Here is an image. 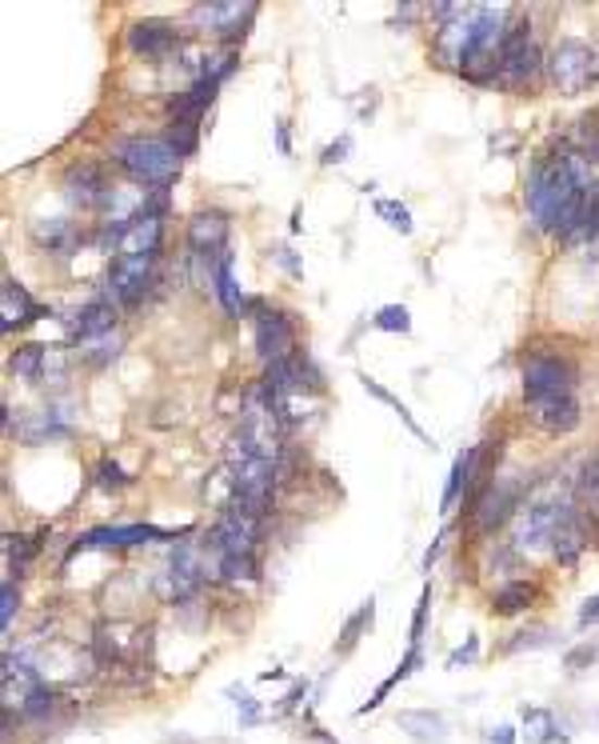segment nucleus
I'll list each match as a JSON object with an SVG mask.
<instances>
[{
    "mask_svg": "<svg viewBox=\"0 0 599 744\" xmlns=\"http://www.w3.org/2000/svg\"><path fill=\"white\" fill-rule=\"evenodd\" d=\"M532 600H536V588L527 581H512L491 596V612H496V617H515V612H524Z\"/></svg>",
    "mask_w": 599,
    "mask_h": 744,
    "instance_id": "bb28decb",
    "label": "nucleus"
},
{
    "mask_svg": "<svg viewBox=\"0 0 599 744\" xmlns=\"http://www.w3.org/2000/svg\"><path fill=\"white\" fill-rule=\"evenodd\" d=\"M420 665H424V657H420V645H412V648H408V657L400 660V669H396V672H391V677H388V681L379 684L376 693H372V700H364V705H360V712H372V708H379V705H384V696H388L391 689H396V684H400V681H408V677H412V672H416Z\"/></svg>",
    "mask_w": 599,
    "mask_h": 744,
    "instance_id": "cd10ccee",
    "label": "nucleus"
},
{
    "mask_svg": "<svg viewBox=\"0 0 599 744\" xmlns=\"http://www.w3.org/2000/svg\"><path fill=\"white\" fill-rule=\"evenodd\" d=\"M484 741H488V744H515V732L512 729H491Z\"/></svg>",
    "mask_w": 599,
    "mask_h": 744,
    "instance_id": "09e8293b",
    "label": "nucleus"
},
{
    "mask_svg": "<svg viewBox=\"0 0 599 744\" xmlns=\"http://www.w3.org/2000/svg\"><path fill=\"white\" fill-rule=\"evenodd\" d=\"M160 252H145V257H112L109 264V300L116 309H136L145 300L152 273H157Z\"/></svg>",
    "mask_w": 599,
    "mask_h": 744,
    "instance_id": "0eeeda50",
    "label": "nucleus"
},
{
    "mask_svg": "<svg viewBox=\"0 0 599 744\" xmlns=\"http://www.w3.org/2000/svg\"><path fill=\"white\" fill-rule=\"evenodd\" d=\"M584 488H587V493H591V496H596V500H599V460H596V464H591V469H587Z\"/></svg>",
    "mask_w": 599,
    "mask_h": 744,
    "instance_id": "8fccbe9b",
    "label": "nucleus"
},
{
    "mask_svg": "<svg viewBox=\"0 0 599 744\" xmlns=\"http://www.w3.org/2000/svg\"><path fill=\"white\" fill-rule=\"evenodd\" d=\"M4 553H9V572H13V576H25L28 565L37 560V541H33V536H21V533H9L4 536Z\"/></svg>",
    "mask_w": 599,
    "mask_h": 744,
    "instance_id": "c756f323",
    "label": "nucleus"
},
{
    "mask_svg": "<svg viewBox=\"0 0 599 744\" xmlns=\"http://www.w3.org/2000/svg\"><path fill=\"white\" fill-rule=\"evenodd\" d=\"M508 9H496V4H476L472 9V21H467V45H464V61H460V73L476 85H491L500 80V52H503V37H508Z\"/></svg>",
    "mask_w": 599,
    "mask_h": 744,
    "instance_id": "f03ea898",
    "label": "nucleus"
},
{
    "mask_svg": "<svg viewBox=\"0 0 599 744\" xmlns=\"http://www.w3.org/2000/svg\"><path fill=\"white\" fill-rule=\"evenodd\" d=\"M276 257H280V264L288 269L292 276H300V264H296V257H292V248H276Z\"/></svg>",
    "mask_w": 599,
    "mask_h": 744,
    "instance_id": "3c124183",
    "label": "nucleus"
},
{
    "mask_svg": "<svg viewBox=\"0 0 599 744\" xmlns=\"http://www.w3.org/2000/svg\"><path fill=\"white\" fill-rule=\"evenodd\" d=\"M276 145H280V152L284 157H288V152H292V140H288V124H276Z\"/></svg>",
    "mask_w": 599,
    "mask_h": 744,
    "instance_id": "603ef678",
    "label": "nucleus"
},
{
    "mask_svg": "<svg viewBox=\"0 0 599 744\" xmlns=\"http://www.w3.org/2000/svg\"><path fill=\"white\" fill-rule=\"evenodd\" d=\"M548 80L560 92H567V97H575V92H584L591 80H596V57H591V45H584V40H560L556 49L548 52Z\"/></svg>",
    "mask_w": 599,
    "mask_h": 744,
    "instance_id": "39448f33",
    "label": "nucleus"
},
{
    "mask_svg": "<svg viewBox=\"0 0 599 744\" xmlns=\"http://www.w3.org/2000/svg\"><path fill=\"white\" fill-rule=\"evenodd\" d=\"M16 605H21V593H16L13 581H4V588H0V624H4V633L13 629Z\"/></svg>",
    "mask_w": 599,
    "mask_h": 744,
    "instance_id": "4c0bfd02",
    "label": "nucleus"
},
{
    "mask_svg": "<svg viewBox=\"0 0 599 744\" xmlns=\"http://www.w3.org/2000/svg\"><path fill=\"white\" fill-rule=\"evenodd\" d=\"M128 481H133V476H124V469L116 464V460H100V469H97V484H100V488L116 493V488H124Z\"/></svg>",
    "mask_w": 599,
    "mask_h": 744,
    "instance_id": "e433bc0d",
    "label": "nucleus"
},
{
    "mask_svg": "<svg viewBox=\"0 0 599 744\" xmlns=\"http://www.w3.org/2000/svg\"><path fill=\"white\" fill-rule=\"evenodd\" d=\"M444 536H448V533H440V536H436V541H432V548H428V553H424V572H432V565H436V557H440Z\"/></svg>",
    "mask_w": 599,
    "mask_h": 744,
    "instance_id": "49530a36",
    "label": "nucleus"
},
{
    "mask_svg": "<svg viewBox=\"0 0 599 744\" xmlns=\"http://www.w3.org/2000/svg\"><path fill=\"white\" fill-rule=\"evenodd\" d=\"M104 333H116V305L109 297L92 300L85 309L73 317V340L76 345H85V340H97Z\"/></svg>",
    "mask_w": 599,
    "mask_h": 744,
    "instance_id": "aec40b11",
    "label": "nucleus"
},
{
    "mask_svg": "<svg viewBox=\"0 0 599 744\" xmlns=\"http://www.w3.org/2000/svg\"><path fill=\"white\" fill-rule=\"evenodd\" d=\"M479 460H484V448H467V452L456 457L452 472H448V488H444L440 512H452L460 496H472V488L479 484Z\"/></svg>",
    "mask_w": 599,
    "mask_h": 744,
    "instance_id": "6ab92c4d",
    "label": "nucleus"
},
{
    "mask_svg": "<svg viewBox=\"0 0 599 744\" xmlns=\"http://www.w3.org/2000/svg\"><path fill=\"white\" fill-rule=\"evenodd\" d=\"M204 581H209V572H204V560H200V545H192V541H176V548H172V557H169V569L160 576V593H164V600H172V605L192 600V596L204 588Z\"/></svg>",
    "mask_w": 599,
    "mask_h": 744,
    "instance_id": "6e6552de",
    "label": "nucleus"
},
{
    "mask_svg": "<svg viewBox=\"0 0 599 744\" xmlns=\"http://www.w3.org/2000/svg\"><path fill=\"white\" fill-rule=\"evenodd\" d=\"M176 541V533H164V529H152V524H116V529H92V533L76 536L73 553L80 548H128V545H148V541ZM68 553V557H73Z\"/></svg>",
    "mask_w": 599,
    "mask_h": 744,
    "instance_id": "ddd939ff",
    "label": "nucleus"
},
{
    "mask_svg": "<svg viewBox=\"0 0 599 744\" xmlns=\"http://www.w3.org/2000/svg\"><path fill=\"white\" fill-rule=\"evenodd\" d=\"M348 149H352V140L340 137L336 145H328V149H324V157H320V161H324V164H344V161H348Z\"/></svg>",
    "mask_w": 599,
    "mask_h": 744,
    "instance_id": "37998d69",
    "label": "nucleus"
},
{
    "mask_svg": "<svg viewBox=\"0 0 599 744\" xmlns=\"http://www.w3.org/2000/svg\"><path fill=\"white\" fill-rule=\"evenodd\" d=\"M164 140H169V145L180 152V157H192V152H196V128H192V124H172L169 137H164Z\"/></svg>",
    "mask_w": 599,
    "mask_h": 744,
    "instance_id": "c9c22d12",
    "label": "nucleus"
},
{
    "mask_svg": "<svg viewBox=\"0 0 599 744\" xmlns=\"http://www.w3.org/2000/svg\"><path fill=\"white\" fill-rule=\"evenodd\" d=\"M372 324L384 328V333H412V312H408L404 305H384V309L372 317Z\"/></svg>",
    "mask_w": 599,
    "mask_h": 744,
    "instance_id": "72a5a7b5",
    "label": "nucleus"
},
{
    "mask_svg": "<svg viewBox=\"0 0 599 744\" xmlns=\"http://www.w3.org/2000/svg\"><path fill=\"white\" fill-rule=\"evenodd\" d=\"M228 233H233V224H228V216L221 209L196 212L192 221H188V248H192L196 257H204L212 269L228 252Z\"/></svg>",
    "mask_w": 599,
    "mask_h": 744,
    "instance_id": "9b49d317",
    "label": "nucleus"
},
{
    "mask_svg": "<svg viewBox=\"0 0 599 744\" xmlns=\"http://www.w3.org/2000/svg\"><path fill=\"white\" fill-rule=\"evenodd\" d=\"M304 696H308V684H304V681H296V684H292V693L284 696V705L276 708V717H288V712H292V708L300 705V700H304Z\"/></svg>",
    "mask_w": 599,
    "mask_h": 744,
    "instance_id": "c03bdc74",
    "label": "nucleus"
},
{
    "mask_svg": "<svg viewBox=\"0 0 599 744\" xmlns=\"http://www.w3.org/2000/svg\"><path fill=\"white\" fill-rule=\"evenodd\" d=\"M560 509H563L560 500L524 505V509H520V524H515V548H520V553H544V548H551V533H556Z\"/></svg>",
    "mask_w": 599,
    "mask_h": 744,
    "instance_id": "9d476101",
    "label": "nucleus"
},
{
    "mask_svg": "<svg viewBox=\"0 0 599 744\" xmlns=\"http://www.w3.org/2000/svg\"><path fill=\"white\" fill-rule=\"evenodd\" d=\"M396 724H400V729L420 744H444L448 741V720H444L440 712H432V708H408V712L396 717Z\"/></svg>",
    "mask_w": 599,
    "mask_h": 744,
    "instance_id": "4be33fe9",
    "label": "nucleus"
},
{
    "mask_svg": "<svg viewBox=\"0 0 599 744\" xmlns=\"http://www.w3.org/2000/svg\"><path fill=\"white\" fill-rule=\"evenodd\" d=\"M0 312H4V321H0V328H4V333L25 328V324H33V321H40V317H45V309H40L33 297H28L25 285H21V281H13V276H4V288H0Z\"/></svg>",
    "mask_w": 599,
    "mask_h": 744,
    "instance_id": "f3484780",
    "label": "nucleus"
},
{
    "mask_svg": "<svg viewBox=\"0 0 599 744\" xmlns=\"http://www.w3.org/2000/svg\"><path fill=\"white\" fill-rule=\"evenodd\" d=\"M476 648H479V641L472 636L464 648H456L452 657H448V669H460V665H467V660H476Z\"/></svg>",
    "mask_w": 599,
    "mask_h": 744,
    "instance_id": "a18cd8bd",
    "label": "nucleus"
},
{
    "mask_svg": "<svg viewBox=\"0 0 599 744\" xmlns=\"http://www.w3.org/2000/svg\"><path fill=\"white\" fill-rule=\"evenodd\" d=\"M428 605H432V588H424V593H420V600H416V617H412V645H420V636H424Z\"/></svg>",
    "mask_w": 599,
    "mask_h": 744,
    "instance_id": "a19ab883",
    "label": "nucleus"
},
{
    "mask_svg": "<svg viewBox=\"0 0 599 744\" xmlns=\"http://www.w3.org/2000/svg\"><path fill=\"white\" fill-rule=\"evenodd\" d=\"M252 16H257V4H236V0L233 4H221V0H212V4H196L192 25H200L204 33H216L224 40H236L248 33Z\"/></svg>",
    "mask_w": 599,
    "mask_h": 744,
    "instance_id": "f8f14e48",
    "label": "nucleus"
},
{
    "mask_svg": "<svg viewBox=\"0 0 599 744\" xmlns=\"http://www.w3.org/2000/svg\"><path fill=\"white\" fill-rule=\"evenodd\" d=\"M33 236H37V245L45 248H73L76 245V233H73V224L68 221H37L33 224Z\"/></svg>",
    "mask_w": 599,
    "mask_h": 744,
    "instance_id": "473e14b6",
    "label": "nucleus"
},
{
    "mask_svg": "<svg viewBox=\"0 0 599 744\" xmlns=\"http://www.w3.org/2000/svg\"><path fill=\"white\" fill-rule=\"evenodd\" d=\"M551 645V633L548 629H536V633H515V641H508V653H520V648H544Z\"/></svg>",
    "mask_w": 599,
    "mask_h": 744,
    "instance_id": "ea45409f",
    "label": "nucleus"
},
{
    "mask_svg": "<svg viewBox=\"0 0 599 744\" xmlns=\"http://www.w3.org/2000/svg\"><path fill=\"white\" fill-rule=\"evenodd\" d=\"M16 436L28 441V445H45V441H64V436H73V424L64 421L61 409H40L16 429Z\"/></svg>",
    "mask_w": 599,
    "mask_h": 744,
    "instance_id": "5701e85b",
    "label": "nucleus"
},
{
    "mask_svg": "<svg viewBox=\"0 0 599 744\" xmlns=\"http://www.w3.org/2000/svg\"><path fill=\"white\" fill-rule=\"evenodd\" d=\"M596 657H599V648L584 645V648H572V653L563 657V665H567V669H584V665H591Z\"/></svg>",
    "mask_w": 599,
    "mask_h": 744,
    "instance_id": "79ce46f5",
    "label": "nucleus"
},
{
    "mask_svg": "<svg viewBox=\"0 0 599 744\" xmlns=\"http://www.w3.org/2000/svg\"><path fill=\"white\" fill-rule=\"evenodd\" d=\"M520 720H524V736L532 744H563L567 741V732H560V724H556V717H551L548 708H524L520 712Z\"/></svg>",
    "mask_w": 599,
    "mask_h": 744,
    "instance_id": "393cba45",
    "label": "nucleus"
},
{
    "mask_svg": "<svg viewBox=\"0 0 599 744\" xmlns=\"http://www.w3.org/2000/svg\"><path fill=\"white\" fill-rule=\"evenodd\" d=\"M355 381H360V385H364L367 393H372V397H376V400H384V405H388V409L396 412V417H400V421H404L408 429H412V433L420 436V441H428V436H424V429H420V424H416V417H412V412H408L404 405H400V400L391 397V393H388V388H384V385H379V381H372V376H367V372H360V376H355Z\"/></svg>",
    "mask_w": 599,
    "mask_h": 744,
    "instance_id": "7c9ffc66",
    "label": "nucleus"
},
{
    "mask_svg": "<svg viewBox=\"0 0 599 744\" xmlns=\"http://www.w3.org/2000/svg\"><path fill=\"white\" fill-rule=\"evenodd\" d=\"M212 293L221 300V309L228 317H245L248 312V300L240 297V285H236V273H233V252H224L221 261L212 264Z\"/></svg>",
    "mask_w": 599,
    "mask_h": 744,
    "instance_id": "b1692460",
    "label": "nucleus"
},
{
    "mask_svg": "<svg viewBox=\"0 0 599 744\" xmlns=\"http://www.w3.org/2000/svg\"><path fill=\"white\" fill-rule=\"evenodd\" d=\"M64 193L80 209H100L104 197H109V185H104L97 164H80V169H73V173L64 176Z\"/></svg>",
    "mask_w": 599,
    "mask_h": 744,
    "instance_id": "412c9836",
    "label": "nucleus"
},
{
    "mask_svg": "<svg viewBox=\"0 0 599 744\" xmlns=\"http://www.w3.org/2000/svg\"><path fill=\"white\" fill-rule=\"evenodd\" d=\"M9 369H13V376H21V381H28V385H37V381H45V369H49V352H45V345L16 348V357L9 360Z\"/></svg>",
    "mask_w": 599,
    "mask_h": 744,
    "instance_id": "a878e982",
    "label": "nucleus"
},
{
    "mask_svg": "<svg viewBox=\"0 0 599 744\" xmlns=\"http://www.w3.org/2000/svg\"><path fill=\"white\" fill-rule=\"evenodd\" d=\"M591 193L596 188L579 185L560 157H539L532 164V173H527L524 200L536 228L563 236V240H579V236H587V204H591Z\"/></svg>",
    "mask_w": 599,
    "mask_h": 744,
    "instance_id": "f257e3e1",
    "label": "nucleus"
},
{
    "mask_svg": "<svg viewBox=\"0 0 599 744\" xmlns=\"http://www.w3.org/2000/svg\"><path fill=\"white\" fill-rule=\"evenodd\" d=\"M228 696L236 700V708H240V724L245 729H252V724H260V708H257V700L245 693V689H228Z\"/></svg>",
    "mask_w": 599,
    "mask_h": 744,
    "instance_id": "58836bf2",
    "label": "nucleus"
},
{
    "mask_svg": "<svg viewBox=\"0 0 599 744\" xmlns=\"http://www.w3.org/2000/svg\"><path fill=\"white\" fill-rule=\"evenodd\" d=\"M544 64H548V61H544V57H539V49L532 45V25H527V21H515V25L508 28V37H503L500 85H508V88L532 85Z\"/></svg>",
    "mask_w": 599,
    "mask_h": 744,
    "instance_id": "423d86ee",
    "label": "nucleus"
},
{
    "mask_svg": "<svg viewBox=\"0 0 599 744\" xmlns=\"http://www.w3.org/2000/svg\"><path fill=\"white\" fill-rule=\"evenodd\" d=\"M112 161L128 181L164 193L180 176L184 157L164 137H124L112 145Z\"/></svg>",
    "mask_w": 599,
    "mask_h": 744,
    "instance_id": "7ed1b4c3",
    "label": "nucleus"
},
{
    "mask_svg": "<svg viewBox=\"0 0 599 744\" xmlns=\"http://www.w3.org/2000/svg\"><path fill=\"white\" fill-rule=\"evenodd\" d=\"M76 352H80V360H85V364H92V369H104V364H112V360L121 357V336L104 333V336H97V340L76 345Z\"/></svg>",
    "mask_w": 599,
    "mask_h": 744,
    "instance_id": "c85d7f7f",
    "label": "nucleus"
},
{
    "mask_svg": "<svg viewBox=\"0 0 599 744\" xmlns=\"http://www.w3.org/2000/svg\"><path fill=\"white\" fill-rule=\"evenodd\" d=\"M591 620H599V596H591V600L579 608V624H591Z\"/></svg>",
    "mask_w": 599,
    "mask_h": 744,
    "instance_id": "de8ad7c7",
    "label": "nucleus"
},
{
    "mask_svg": "<svg viewBox=\"0 0 599 744\" xmlns=\"http://www.w3.org/2000/svg\"><path fill=\"white\" fill-rule=\"evenodd\" d=\"M128 49L148 57V61H160L169 57L172 49H180V33L169 25V21H136L128 28Z\"/></svg>",
    "mask_w": 599,
    "mask_h": 744,
    "instance_id": "dca6fc26",
    "label": "nucleus"
},
{
    "mask_svg": "<svg viewBox=\"0 0 599 744\" xmlns=\"http://www.w3.org/2000/svg\"><path fill=\"white\" fill-rule=\"evenodd\" d=\"M556 397H575V369L563 357H551V352L527 357L524 360V405L556 400Z\"/></svg>",
    "mask_w": 599,
    "mask_h": 744,
    "instance_id": "20e7f679",
    "label": "nucleus"
},
{
    "mask_svg": "<svg viewBox=\"0 0 599 744\" xmlns=\"http://www.w3.org/2000/svg\"><path fill=\"white\" fill-rule=\"evenodd\" d=\"M532 412V421L551 436H563L579 429V400L575 397H556V400H536V405H527Z\"/></svg>",
    "mask_w": 599,
    "mask_h": 744,
    "instance_id": "a211bd4d",
    "label": "nucleus"
},
{
    "mask_svg": "<svg viewBox=\"0 0 599 744\" xmlns=\"http://www.w3.org/2000/svg\"><path fill=\"white\" fill-rule=\"evenodd\" d=\"M520 509V484L515 481H503V484H491L488 493L476 500V529L479 533H496L508 524V517Z\"/></svg>",
    "mask_w": 599,
    "mask_h": 744,
    "instance_id": "4468645a",
    "label": "nucleus"
},
{
    "mask_svg": "<svg viewBox=\"0 0 599 744\" xmlns=\"http://www.w3.org/2000/svg\"><path fill=\"white\" fill-rule=\"evenodd\" d=\"M584 548H587L584 517H579V509H575V505H563L560 521H556V533H551V557L572 569L575 560L584 557Z\"/></svg>",
    "mask_w": 599,
    "mask_h": 744,
    "instance_id": "2eb2a0df",
    "label": "nucleus"
},
{
    "mask_svg": "<svg viewBox=\"0 0 599 744\" xmlns=\"http://www.w3.org/2000/svg\"><path fill=\"white\" fill-rule=\"evenodd\" d=\"M248 309L257 312L252 321H257V352L264 364H272V360H284L296 352V328L292 321L284 317L280 309H269L264 300H248Z\"/></svg>",
    "mask_w": 599,
    "mask_h": 744,
    "instance_id": "1a4fd4ad",
    "label": "nucleus"
},
{
    "mask_svg": "<svg viewBox=\"0 0 599 744\" xmlns=\"http://www.w3.org/2000/svg\"><path fill=\"white\" fill-rule=\"evenodd\" d=\"M376 212L396 228V233H404V236L412 233V212H408L400 200H376Z\"/></svg>",
    "mask_w": 599,
    "mask_h": 744,
    "instance_id": "f704fd0d",
    "label": "nucleus"
},
{
    "mask_svg": "<svg viewBox=\"0 0 599 744\" xmlns=\"http://www.w3.org/2000/svg\"><path fill=\"white\" fill-rule=\"evenodd\" d=\"M372 612H376V600L367 596L364 605L355 608V617H348V624H344V633H340V645H336V653H352L355 648V641H360V633H364L367 624H372Z\"/></svg>",
    "mask_w": 599,
    "mask_h": 744,
    "instance_id": "2f4dec72",
    "label": "nucleus"
}]
</instances>
